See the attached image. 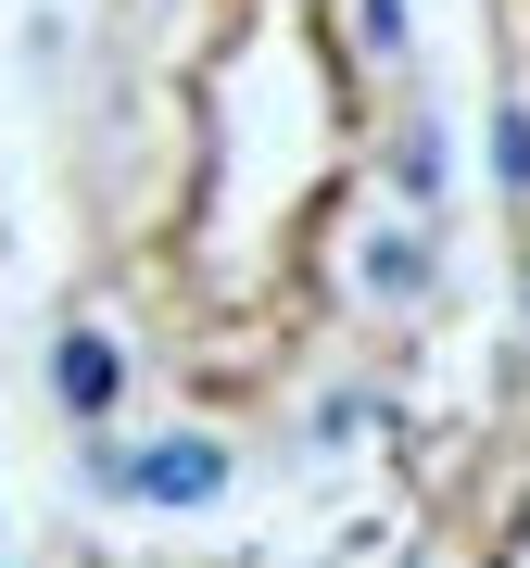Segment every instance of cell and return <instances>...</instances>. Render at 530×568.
Masks as SVG:
<instances>
[{
	"instance_id": "obj_3",
	"label": "cell",
	"mask_w": 530,
	"mask_h": 568,
	"mask_svg": "<svg viewBox=\"0 0 530 568\" xmlns=\"http://www.w3.org/2000/svg\"><path fill=\"white\" fill-rule=\"evenodd\" d=\"M367 278H379V291H417V278H429V253H417V241H391V227H379V241H367Z\"/></svg>"
},
{
	"instance_id": "obj_2",
	"label": "cell",
	"mask_w": 530,
	"mask_h": 568,
	"mask_svg": "<svg viewBox=\"0 0 530 568\" xmlns=\"http://www.w3.org/2000/svg\"><path fill=\"white\" fill-rule=\"evenodd\" d=\"M51 379H63V405H77V417H102L114 392H126V354L102 342V328H63V342H51Z\"/></svg>"
},
{
	"instance_id": "obj_1",
	"label": "cell",
	"mask_w": 530,
	"mask_h": 568,
	"mask_svg": "<svg viewBox=\"0 0 530 568\" xmlns=\"http://www.w3.org/2000/svg\"><path fill=\"white\" fill-rule=\"evenodd\" d=\"M114 480H126V493H152V506H203V493H227V443H190V429H177V443L126 455Z\"/></svg>"
}]
</instances>
